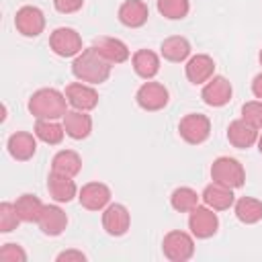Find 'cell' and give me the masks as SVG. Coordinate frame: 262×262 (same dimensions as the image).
<instances>
[{
    "mask_svg": "<svg viewBox=\"0 0 262 262\" xmlns=\"http://www.w3.org/2000/svg\"><path fill=\"white\" fill-rule=\"evenodd\" d=\"M111 68H113V63L106 61L94 45L82 49L72 61V74L80 82H86V84H92V86L106 82L108 76H111Z\"/></svg>",
    "mask_w": 262,
    "mask_h": 262,
    "instance_id": "obj_1",
    "label": "cell"
},
{
    "mask_svg": "<svg viewBox=\"0 0 262 262\" xmlns=\"http://www.w3.org/2000/svg\"><path fill=\"white\" fill-rule=\"evenodd\" d=\"M68 98L55 88H39L29 98V113L35 119H59L68 113Z\"/></svg>",
    "mask_w": 262,
    "mask_h": 262,
    "instance_id": "obj_2",
    "label": "cell"
},
{
    "mask_svg": "<svg viewBox=\"0 0 262 262\" xmlns=\"http://www.w3.org/2000/svg\"><path fill=\"white\" fill-rule=\"evenodd\" d=\"M211 178L213 182H219L229 188H239L246 182V172L244 166L229 156H221L211 164Z\"/></svg>",
    "mask_w": 262,
    "mask_h": 262,
    "instance_id": "obj_3",
    "label": "cell"
},
{
    "mask_svg": "<svg viewBox=\"0 0 262 262\" xmlns=\"http://www.w3.org/2000/svg\"><path fill=\"white\" fill-rule=\"evenodd\" d=\"M162 250H164V256L170 262H186L194 254V239L186 231L172 229L164 235Z\"/></svg>",
    "mask_w": 262,
    "mask_h": 262,
    "instance_id": "obj_4",
    "label": "cell"
},
{
    "mask_svg": "<svg viewBox=\"0 0 262 262\" xmlns=\"http://www.w3.org/2000/svg\"><path fill=\"white\" fill-rule=\"evenodd\" d=\"M178 133L180 137L190 143V145H199L203 141H207V137L211 135V121L207 115L201 113H188L180 119L178 123Z\"/></svg>",
    "mask_w": 262,
    "mask_h": 262,
    "instance_id": "obj_5",
    "label": "cell"
},
{
    "mask_svg": "<svg viewBox=\"0 0 262 262\" xmlns=\"http://www.w3.org/2000/svg\"><path fill=\"white\" fill-rule=\"evenodd\" d=\"M49 47L59 57H76L82 51V37L72 27H57L49 35Z\"/></svg>",
    "mask_w": 262,
    "mask_h": 262,
    "instance_id": "obj_6",
    "label": "cell"
},
{
    "mask_svg": "<svg viewBox=\"0 0 262 262\" xmlns=\"http://www.w3.org/2000/svg\"><path fill=\"white\" fill-rule=\"evenodd\" d=\"M135 100H137V104H139L143 111L154 113V111H162V108L168 104L170 92H168V88H166L164 84H160V82H143V84L137 88V92H135Z\"/></svg>",
    "mask_w": 262,
    "mask_h": 262,
    "instance_id": "obj_7",
    "label": "cell"
},
{
    "mask_svg": "<svg viewBox=\"0 0 262 262\" xmlns=\"http://www.w3.org/2000/svg\"><path fill=\"white\" fill-rule=\"evenodd\" d=\"M188 227H190V233L199 239H207L211 235L217 233L219 229V219L217 215L213 213L211 207H201L196 205L192 211H190V217H188Z\"/></svg>",
    "mask_w": 262,
    "mask_h": 262,
    "instance_id": "obj_8",
    "label": "cell"
},
{
    "mask_svg": "<svg viewBox=\"0 0 262 262\" xmlns=\"http://www.w3.org/2000/svg\"><path fill=\"white\" fill-rule=\"evenodd\" d=\"M14 27L23 37H37L45 29V14L37 6H20L14 14Z\"/></svg>",
    "mask_w": 262,
    "mask_h": 262,
    "instance_id": "obj_9",
    "label": "cell"
},
{
    "mask_svg": "<svg viewBox=\"0 0 262 262\" xmlns=\"http://www.w3.org/2000/svg\"><path fill=\"white\" fill-rule=\"evenodd\" d=\"M66 98L68 104H72L76 111H92L98 104V92L92 88V84L86 82H72L66 86Z\"/></svg>",
    "mask_w": 262,
    "mask_h": 262,
    "instance_id": "obj_10",
    "label": "cell"
},
{
    "mask_svg": "<svg viewBox=\"0 0 262 262\" xmlns=\"http://www.w3.org/2000/svg\"><path fill=\"white\" fill-rule=\"evenodd\" d=\"M131 225V215L127 211L125 205L121 203H113V205H106L104 207V213H102V227L108 235H125L127 229Z\"/></svg>",
    "mask_w": 262,
    "mask_h": 262,
    "instance_id": "obj_11",
    "label": "cell"
},
{
    "mask_svg": "<svg viewBox=\"0 0 262 262\" xmlns=\"http://www.w3.org/2000/svg\"><path fill=\"white\" fill-rule=\"evenodd\" d=\"M231 94H233L231 82L227 78H223V76H213L209 82H205L201 98L209 106H223V104H227L231 100Z\"/></svg>",
    "mask_w": 262,
    "mask_h": 262,
    "instance_id": "obj_12",
    "label": "cell"
},
{
    "mask_svg": "<svg viewBox=\"0 0 262 262\" xmlns=\"http://www.w3.org/2000/svg\"><path fill=\"white\" fill-rule=\"evenodd\" d=\"M78 201L88 211H102L111 203V188L102 182H88L80 188Z\"/></svg>",
    "mask_w": 262,
    "mask_h": 262,
    "instance_id": "obj_13",
    "label": "cell"
},
{
    "mask_svg": "<svg viewBox=\"0 0 262 262\" xmlns=\"http://www.w3.org/2000/svg\"><path fill=\"white\" fill-rule=\"evenodd\" d=\"M37 225H39V229L45 235L55 237V235H61L63 233V229L68 225V215L57 205H45L43 211H41V217H39Z\"/></svg>",
    "mask_w": 262,
    "mask_h": 262,
    "instance_id": "obj_14",
    "label": "cell"
},
{
    "mask_svg": "<svg viewBox=\"0 0 262 262\" xmlns=\"http://www.w3.org/2000/svg\"><path fill=\"white\" fill-rule=\"evenodd\" d=\"M184 72H186V78L188 82L192 84H205L213 78L215 74V61L211 55H205V53H196L192 55L186 66H184Z\"/></svg>",
    "mask_w": 262,
    "mask_h": 262,
    "instance_id": "obj_15",
    "label": "cell"
},
{
    "mask_svg": "<svg viewBox=\"0 0 262 262\" xmlns=\"http://www.w3.org/2000/svg\"><path fill=\"white\" fill-rule=\"evenodd\" d=\"M35 137L37 135H31L29 131H16V133H12L8 137V143H6L8 154L14 160H18V162L31 160L35 156V151H37V139Z\"/></svg>",
    "mask_w": 262,
    "mask_h": 262,
    "instance_id": "obj_16",
    "label": "cell"
},
{
    "mask_svg": "<svg viewBox=\"0 0 262 262\" xmlns=\"http://www.w3.org/2000/svg\"><path fill=\"white\" fill-rule=\"evenodd\" d=\"M201 199L205 201L207 207H211L213 211H225L229 207H233L235 203V196H233V188L229 186H223L219 182H211L205 186Z\"/></svg>",
    "mask_w": 262,
    "mask_h": 262,
    "instance_id": "obj_17",
    "label": "cell"
},
{
    "mask_svg": "<svg viewBox=\"0 0 262 262\" xmlns=\"http://www.w3.org/2000/svg\"><path fill=\"white\" fill-rule=\"evenodd\" d=\"M149 8L143 0H125L119 6V20L129 29H139L147 23Z\"/></svg>",
    "mask_w": 262,
    "mask_h": 262,
    "instance_id": "obj_18",
    "label": "cell"
},
{
    "mask_svg": "<svg viewBox=\"0 0 262 262\" xmlns=\"http://www.w3.org/2000/svg\"><path fill=\"white\" fill-rule=\"evenodd\" d=\"M227 139L237 149H248L258 141V129L246 123L244 119H235L227 127Z\"/></svg>",
    "mask_w": 262,
    "mask_h": 262,
    "instance_id": "obj_19",
    "label": "cell"
},
{
    "mask_svg": "<svg viewBox=\"0 0 262 262\" xmlns=\"http://www.w3.org/2000/svg\"><path fill=\"white\" fill-rule=\"evenodd\" d=\"M47 190L55 203H70L78 194V186L72 180V176L51 172L47 178Z\"/></svg>",
    "mask_w": 262,
    "mask_h": 262,
    "instance_id": "obj_20",
    "label": "cell"
},
{
    "mask_svg": "<svg viewBox=\"0 0 262 262\" xmlns=\"http://www.w3.org/2000/svg\"><path fill=\"white\" fill-rule=\"evenodd\" d=\"M63 129L72 139H86L92 131V119L86 115V111H68L63 115Z\"/></svg>",
    "mask_w": 262,
    "mask_h": 262,
    "instance_id": "obj_21",
    "label": "cell"
},
{
    "mask_svg": "<svg viewBox=\"0 0 262 262\" xmlns=\"http://www.w3.org/2000/svg\"><path fill=\"white\" fill-rule=\"evenodd\" d=\"M94 47L113 66L115 63H123V61L129 59V47L121 39H117V37H98L94 41Z\"/></svg>",
    "mask_w": 262,
    "mask_h": 262,
    "instance_id": "obj_22",
    "label": "cell"
},
{
    "mask_svg": "<svg viewBox=\"0 0 262 262\" xmlns=\"http://www.w3.org/2000/svg\"><path fill=\"white\" fill-rule=\"evenodd\" d=\"M131 63H133L135 74L139 78H143V80H151L160 72V57L151 49H139V51H135L133 57H131Z\"/></svg>",
    "mask_w": 262,
    "mask_h": 262,
    "instance_id": "obj_23",
    "label": "cell"
},
{
    "mask_svg": "<svg viewBox=\"0 0 262 262\" xmlns=\"http://www.w3.org/2000/svg\"><path fill=\"white\" fill-rule=\"evenodd\" d=\"M160 53H162L164 59L174 61V63H180V61H184L190 55V43H188L186 37L172 35V37H168V39L162 41Z\"/></svg>",
    "mask_w": 262,
    "mask_h": 262,
    "instance_id": "obj_24",
    "label": "cell"
},
{
    "mask_svg": "<svg viewBox=\"0 0 262 262\" xmlns=\"http://www.w3.org/2000/svg\"><path fill=\"white\" fill-rule=\"evenodd\" d=\"M80 170H82V158L74 149H61L51 160V172L66 174V176H72L74 178Z\"/></svg>",
    "mask_w": 262,
    "mask_h": 262,
    "instance_id": "obj_25",
    "label": "cell"
},
{
    "mask_svg": "<svg viewBox=\"0 0 262 262\" xmlns=\"http://www.w3.org/2000/svg\"><path fill=\"white\" fill-rule=\"evenodd\" d=\"M233 211L242 223H246V225L258 223L262 219V201H258L254 196H242L233 203Z\"/></svg>",
    "mask_w": 262,
    "mask_h": 262,
    "instance_id": "obj_26",
    "label": "cell"
},
{
    "mask_svg": "<svg viewBox=\"0 0 262 262\" xmlns=\"http://www.w3.org/2000/svg\"><path fill=\"white\" fill-rule=\"evenodd\" d=\"M14 207H16V213H18L20 221H25V223H33V221H35V223H37L45 205L41 203L39 196L31 194V192H25V194H20V196L16 199Z\"/></svg>",
    "mask_w": 262,
    "mask_h": 262,
    "instance_id": "obj_27",
    "label": "cell"
},
{
    "mask_svg": "<svg viewBox=\"0 0 262 262\" xmlns=\"http://www.w3.org/2000/svg\"><path fill=\"white\" fill-rule=\"evenodd\" d=\"M35 135L43 143L57 145V143H61V139L66 135V129H63V125H59V123H55L51 119H37V123H35Z\"/></svg>",
    "mask_w": 262,
    "mask_h": 262,
    "instance_id": "obj_28",
    "label": "cell"
},
{
    "mask_svg": "<svg viewBox=\"0 0 262 262\" xmlns=\"http://www.w3.org/2000/svg\"><path fill=\"white\" fill-rule=\"evenodd\" d=\"M170 205L178 213H190L199 205V194L190 186H180L170 194Z\"/></svg>",
    "mask_w": 262,
    "mask_h": 262,
    "instance_id": "obj_29",
    "label": "cell"
},
{
    "mask_svg": "<svg viewBox=\"0 0 262 262\" xmlns=\"http://www.w3.org/2000/svg\"><path fill=\"white\" fill-rule=\"evenodd\" d=\"M190 2L188 0H158V12L170 20H180L188 14Z\"/></svg>",
    "mask_w": 262,
    "mask_h": 262,
    "instance_id": "obj_30",
    "label": "cell"
},
{
    "mask_svg": "<svg viewBox=\"0 0 262 262\" xmlns=\"http://www.w3.org/2000/svg\"><path fill=\"white\" fill-rule=\"evenodd\" d=\"M20 223V217L16 213V207L14 203H0V231L2 233H8L12 229H16Z\"/></svg>",
    "mask_w": 262,
    "mask_h": 262,
    "instance_id": "obj_31",
    "label": "cell"
},
{
    "mask_svg": "<svg viewBox=\"0 0 262 262\" xmlns=\"http://www.w3.org/2000/svg\"><path fill=\"white\" fill-rule=\"evenodd\" d=\"M242 119L256 129H262V100H250L242 106Z\"/></svg>",
    "mask_w": 262,
    "mask_h": 262,
    "instance_id": "obj_32",
    "label": "cell"
},
{
    "mask_svg": "<svg viewBox=\"0 0 262 262\" xmlns=\"http://www.w3.org/2000/svg\"><path fill=\"white\" fill-rule=\"evenodd\" d=\"M0 260H4V262H25L27 252L18 244H4L0 248Z\"/></svg>",
    "mask_w": 262,
    "mask_h": 262,
    "instance_id": "obj_33",
    "label": "cell"
},
{
    "mask_svg": "<svg viewBox=\"0 0 262 262\" xmlns=\"http://www.w3.org/2000/svg\"><path fill=\"white\" fill-rule=\"evenodd\" d=\"M84 0H53V6L57 12L61 14H72V12H78L82 8Z\"/></svg>",
    "mask_w": 262,
    "mask_h": 262,
    "instance_id": "obj_34",
    "label": "cell"
},
{
    "mask_svg": "<svg viewBox=\"0 0 262 262\" xmlns=\"http://www.w3.org/2000/svg\"><path fill=\"white\" fill-rule=\"evenodd\" d=\"M57 260L61 262V260H78V262H84L86 260V254H82L80 250H66V252H61V254H57Z\"/></svg>",
    "mask_w": 262,
    "mask_h": 262,
    "instance_id": "obj_35",
    "label": "cell"
},
{
    "mask_svg": "<svg viewBox=\"0 0 262 262\" xmlns=\"http://www.w3.org/2000/svg\"><path fill=\"white\" fill-rule=\"evenodd\" d=\"M252 92H254L256 98L262 100V74H258V76L252 80Z\"/></svg>",
    "mask_w": 262,
    "mask_h": 262,
    "instance_id": "obj_36",
    "label": "cell"
},
{
    "mask_svg": "<svg viewBox=\"0 0 262 262\" xmlns=\"http://www.w3.org/2000/svg\"><path fill=\"white\" fill-rule=\"evenodd\" d=\"M258 151H260V154H262V135H260V137H258Z\"/></svg>",
    "mask_w": 262,
    "mask_h": 262,
    "instance_id": "obj_37",
    "label": "cell"
},
{
    "mask_svg": "<svg viewBox=\"0 0 262 262\" xmlns=\"http://www.w3.org/2000/svg\"><path fill=\"white\" fill-rule=\"evenodd\" d=\"M258 59H260V66H262V49H260V55H258Z\"/></svg>",
    "mask_w": 262,
    "mask_h": 262,
    "instance_id": "obj_38",
    "label": "cell"
}]
</instances>
